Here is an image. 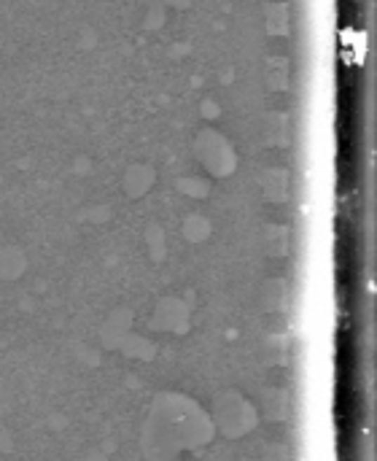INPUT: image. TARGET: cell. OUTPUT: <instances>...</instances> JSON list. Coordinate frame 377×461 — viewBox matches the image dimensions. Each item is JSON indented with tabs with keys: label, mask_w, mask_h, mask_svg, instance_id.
Instances as JSON below:
<instances>
[{
	"label": "cell",
	"mask_w": 377,
	"mask_h": 461,
	"mask_svg": "<svg viewBox=\"0 0 377 461\" xmlns=\"http://www.w3.org/2000/svg\"><path fill=\"white\" fill-rule=\"evenodd\" d=\"M289 189V176L283 170H270L264 176V192L270 195V200H283Z\"/></svg>",
	"instance_id": "cell-1"
},
{
	"label": "cell",
	"mask_w": 377,
	"mask_h": 461,
	"mask_svg": "<svg viewBox=\"0 0 377 461\" xmlns=\"http://www.w3.org/2000/svg\"><path fill=\"white\" fill-rule=\"evenodd\" d=\"M286 116L280 114H272L270 116V130H267V138H270V143H286L289 141V135H286Z\"/></svg>",
	"instance_id": "cell-3"
},
{
	"label": "cell",
	"mask_w": 377,
	"mask_h": 461,
	"mask_svg": "<svg viewBox=\"0 0 377 461\" xmlns=\"http://www.w3.org/2000/svg\"><path fill=\"white\" fill-rule=\"evenodd\" d=\"M264 76H267V84L272 86V89H283L286 84H289V63L286 60H270L267 63V70H264Z\"/></svg>",
	"instance_id": "cell-2"
},
{
	"label": "cell",
	"mask_w": 377,
	"mask_h": 461,
	"mask_svg": "<svg viewBox=\"0 0 377 461\" xmlns=\"http://www.w3.org/2000/svg\"><path fill=\"white\" fill-rule=\"evenodd\" d=\"M270 11H272L270 30H272V33H286V25H283V8H270Z\"/></svg>",
	"instance_id": "cell-4"
}]
</instances>
